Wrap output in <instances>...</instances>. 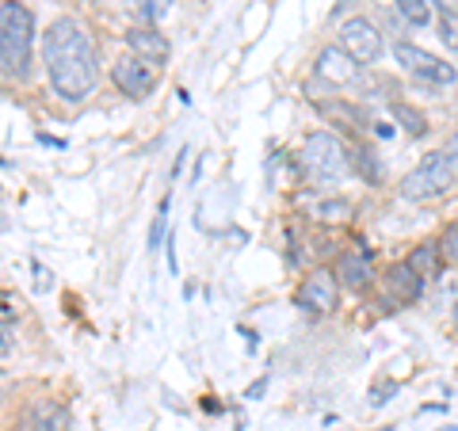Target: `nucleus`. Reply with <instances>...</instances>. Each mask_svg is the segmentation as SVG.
<instances>
[{
  "label": "nucleus",
  "mask_w": 458,
  "mask_h": 431,
  "mask_svg": "<svg viewBox=\"0 0 458 431\" xmlns=\"http://www.w3.org/2000/svg\"><path fill=\"white\" fill-rule=\"evenodd\" d=\"M454 183H458V134H451L443 141V149L428 153L424 161L401 180V195L412 199V203H424V199L447 195Z\"/></svg>",
  "instance_id": "obj_2"
},
{
  "label": "nucleus",
  "mask_w": 458,
  "mask_h": 431,
  "mask_svg": "<svg viewBox=\"0 0 458 431\" xmlns=\"http://www.w3.org/2000/svg\"><path fill=\"white\" fill-rule=\"evenodd\" d=\"M439 252H443V260L454 264L458 267V222L443 229V241H439Z\"/></svg>",
  "instance_id": "obj_19"
},
{
  "label": "nucleus",
  "mask_w": 458,
  "mask_h": 431,
  "mask_svg": "<svg viewBox=\"0 0 458 431\" xmlns=\"http://www.w3.org/2000/svg\"><path fill=\"white\" fill-rule=\"evenodd\" d=\"M313 69H318V77L325 84H336V89H348V84H360L363 80V65L352 62L348 54H344L340 46H328L318 54V62H313Z\"/></svg>",
  "instance_id": "obj_9"
},
{
  "label": "nucleus",
  "mask_w": 458,
  "mask_h": 431,
  "mask_svg": "<svg viewBox=\"0 0 458 431\" xmlns=\"http://www.w3.org/2000/svg\"><path fill=\"white\" fill-rule=\"evenodd\" d=\"M340 301V283L333 271H313L310 279H302V286L294 291V306L310 309V313H333Z\"/></svg>",
  "instance_id": "obj_8"
},
{
  "label": "nucleus",
  "mask_w": 458,
  "mask_h": 431,
  "mask_svg": "<svg viewBox=\"0 0 458 431\" xmlns=\"http://www.w3.org/2000/svg\"><path fill=\"white\" fill-rule=\"evenodd\" d=\"M165 222H168V199L161 203V214L153 218V229H149V249H161V241H165Z\"/></svg>",
  "instance_id": "obj_20"
},
{
  "label": "nucleus",
  "mask_w": 458,
  "mask_h": 431,
  "mask_svg": "<svg viewBox=\"0 0 458 431\" xmlns=\"http://www.w3.org/2000/svg\"><path fill=\"white\" fill-rule=\"evenodd\" d=\"M126 46H131L134 57H141V62H149V65H161L168 62V38L157 31V27H131L126 31Z\"/></svg>",
  "instance_id": "obj_11"
},
{
  "label": "nucleus",
  "mask_w": 458,
  "mask_h": 431,
  "mask_svg": "<svg viewBox=\"0 0 458 431\" xmlns=\"http://www.w3.org/2000/svg\"><path fill=\"white\" fill-rule=\"evenodd\" d=\"M313 214H318L321 222H344V218H352V207L344 203V199H325V203L313 207Z\"/></svg>",
  "instance_id": "obj_18"
},
{
  "label": "nucleus",
  "mask_w": 458,
  "mask_h": 431,
  "mask_svg": "<svg viewBox=\"0 0 458 431\" xmlns=\"http://www.w3.org/2000/svg\"><path fill=\"white\" fill-rule=\"evenodd\" d=\"M340 50L352 57V62H360V65H375L382 50H386V42H382V31L370 20H348L340 27Z\"/></svg>",
  "instance_id": "obj_5"
},
{
  "label": "nucleus",
  "mask_w": 458,
  "mask_h": 431,
  "mask_svg": "<svg viewBox=\"0 0 458 431\" xmlns=\"http://www.w3.org/2000/svg\"><path fill=\"white\" fill-rule=\"evenodd\" d=\"M111 80L126 99H146L157 89V69L149 62H141V57H119L111 69Z\"/></svg>",
  "instance_id": "obj_7"
},
{
  "label": "nucleus",
  "mask_w": 458,
  "mask_h": 431,
  "mask_svg": "<svg viewBox=\"0 0 458 431\" xmlns=\"http://www.w3.org/2000/svg\"><path fill=\"white\" fill-rule=\"evenodd\" d=\"M405 264L417 271L420 279H436L439 267H443V252H439V244H420V249H412V256Z\"/></svg>",
  "instance_id": "obj_14"
},
{
  "label": "nucleus",
  "mask_w": 458,
  "mask_h": 431,
  "mask_svg": "<svg viewBox=\"0 0 458 431\" xmlns=\"http://www.w3.org/2000/svg\"><path fill=\"white\" fill-rule=\"evenodd\" d=\"M382 286H386V301H390V306H412L424 291V279L409 264H394L390 271H386Z\"/></svg>",
  "instance_id": "obj_10"
},
{
  "label": "nucleus",
  "mask_w": 458,
  "mask_h": 431,
  "mask_svg": "<svg viewBox=\"0 0 458 431\" xmlns=\"http://www.w3.org/2000/svg\"><path fill=\"white\" fill-rule=\"evenodd\" d=\"M439 38H443V46H451L458 54V12L454 8L439 12Z\"/></svg>",
  "instance_id": "obj_17"
},
{
  "label": "nucleus",
  "mask_w": 458,
  "mask_h": 431,
  "mask_svg": "<svg viewBox=\"0 0 458 431\" xmlns=\"http://www.w3.org/2000/svg\"><path fill=\"white\" fill-rule=\"evenodd\" d=\"M12 348H16V333H12L8 325H0V359L12 355Z\"/></svg>",
  "instance_id": "obj_21"
},
{
  "label": "nucleus",
  "mask_w": 458,
  "mask_h": 431,
  "mask_svg": "<svg viewBox=\"0 0 458 431\" xmlns=\"http://www.w3.org/2000/svg\"><path fill=\"white\" fill-rule=\"evenodd\" d=\"M394 57L401 62V69H405V73L420 77V80H432V84H454V80H458L454 65H447V62H443V57H436V54H428L424 46H412V42H397Z\"/></svg>",
  "instance_id": "obj_6"
},
{
  "label": "nucleus",
  "mask_w": 458,
  "mask_h": 431,
  "mask_svg": "<svg viewBox=\"0 0 458 431\" xmlns=\"http://www.w3.org/2000/svg\"><path fill=\"white\" fill-rule=\"evenodd\" d=\"M0 390H4V378H0Z\"/></svg>",
  "instance_id": "obj_24"
},
{
  "label": "nucleus",
  "mask_w": 458,
  "mask_h": 431,
  "mask_svg": "<svg viewBox=\"0 0 458 431\" xmlns=\"http://www.w3.org/2000/svg\"><path fill=\"white\" fill-rule=\"evenodd\" d=\"M394 119L405 126V131L412 134V138H424L428 134V119L417 111V107H409V104H394Z\"/></svg>",
  "instance_id": "obj_15"
},
{
  "label": "nucleus",
  "mask_w": 458,
  "mask_h": 431,
  "mask_svg": "<svg viewBox=\"0 0 458 431\" xmlns=\"http://www.w3.org/2000/svg\"><path fill=\"white\" fill-rule=\"evenodd\" d=\"M454 328H458V301H454Z\"/></svg>",
  "instance_id": "obj_23"
},
{
  "label": "nucleus",
  "mask_w": 458,
  "mask_h": 431,
  "mask_svg": "<svg viewBox=\"0 0 458 431\" xmlns=\"http://www.w3.org/2000/svg\"><path fill=\"white\" fill-rule=\"evenodd\" d=\"M340 279L355 286V291H363V286L375 279V267H370V252L363 249H352V252H344L340 256Z\"/></svg>",
  "instance_id": "obj_13"
},
{
  "label": "nucleus",
  "mask_w": 458,
  "mask_h": 431,
  "mask_svg": "<svg viewBox=\"0 0 458 431\" xmlns=\"http://www.w3.org/2000/svg\"><path fill=\"white\" fill-rule=\"evenodd\" d=\"M394 4L412 27H424L428 20H432V0H394Z\"/></svg>",
  "instance_id": "obj_16"
},
{
  "label": "nucleus",
  "mask_w": 458,
  "mask_h": 431,
  "mask_svg": "<svg viewBox=\"0 0 458 431\" xmlns=\"http://www.w3.org/2000/svg\"><path fill=\"white\" fill-rule=\"evenodd\" d=\"M47 73L54 92L69 99V104H81L96 89L99 80L96 42L73 16H62L47 27Z\"/></svg>",
  "instance_id": "obj_1"
},
{
  "label": "nucleus",
  "mask_w": 458,
  "mask_h": 431,
  "mask_svg": "<svg viewBox=\"0 0 458 431\" xmlns=\"http://www.w3.org/2000/svg\"><path fill=\"white\" fill-rule=\"evenodd\" d=\"M12 321H16V306L0 294V325H12Z\"/></svg>",
  "instance_id": "obj_22"
},
{
  "label": "nucleus",
  "mask_w": 458,
  "mask_h": 431,
  "mask_svg": "<svg viewBox=\"0 0 458 431\" xmlns=\"http://www.w3.org/2000/svg\"><path fill=\"white\" fill-rule=\"evenodd\" d=\"M302 161L313 180H340V176H348V168H352L348 149H344L333 134H321V131L306 138Z\"/></svg>",
  "instance_id": "obj_4"
},
{
  "label": "nucleus",
  "mask_w": 458,
  "mask_h": 431,
  "mask_svg": "<svg viewBox=\"0 0 458 431\" xmlns=\"http://www.w3.org/2000/svg\"><path fill=\"white\" fill-rule=\"evenodd\" d=\"M35 50V16L20 0H0V65L16 77L27 73Z\"/></svg>",
  "instance_id": "obj_3"
},
{
  "label": "nucleus",
  "mask_w": 458,
  "mask_h": 431,
  "mask_svg": "<svg viewBox=\"0 0 458 431\" xmlns=\"http://www.w3.org/2000/svg\"><path fill=\"white\" fill-rule=\"evenodd\" d=\"M23 431H69L65 405H57V401H35V405L27 409Z\"/></svg>",
  "instance_id": "obj_12"
}]
</instances>
